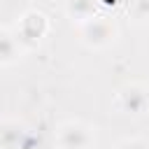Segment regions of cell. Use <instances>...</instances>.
Here are the masks:
<instances>
[{
  "instance_id": "5",
  "label": "cell",
  "mask_w": 149,
  "mask_h": 149,
  "mask_svg": "<svg viewBox=\"0 0 149 149\" xmlns=\"http://www.w3.org/2000/svg\"><path fill=\"white\" fill-rule=\"evenodd\" d=\"M30 133L16 121H0V149H28Z\"/></svg>"
},
{
  "instance_id": "4",
  "label": "cell",
  "mask_w": 149,
  "mask_h": 149,
  "mask_svg": "<svg viewBox=\"0 0 149 149\" xmlns=\"http://www.w3.org/2000/svg\"><path fill=\"white\" fill-rule=\"evenodd\" d=\"M119 107L128 114H142L149 105V95L140 84H128L119 91Z\"/></svg>"
},
{
  "instance_id": "8",
  "label": "cell",
  "mask_w": 149,
  "mask_h": 149,
  "mask_svg": "<svg viewBox=\"0 0 149 149\" xmlns=\"http://www.w3.org/2000/svg\"><path fill=\"white\" fill-rule=\"evenodd\" d=\"M116 149H149V144L140 137H126L116 144Z\"/></svg>"
},
{
  "instance_id": "2",
  "label": "cell",
  "mask_w": 149,
  "mask_h": 149,
  "mask_svg": "<svg viewBox=\"0 0 149 149\" xmlns=\"http://www.w3.org/2000/svg\"><path fill=\"white\" fill-rule=\"evenodd\" d=\"M56 142L61 149H91L93 133L81 121H65L56 133Z\"/></svg>"
},
{
  "instance_id": "6",
  "label": "cell",
  "mask_w": 149,
  "mask_h": 149,
  "mask_svg": "<svg viewBox=\"0 0 149 149\" xmlns=\"http://www.w3.org/2000/svg\"><path fill=\"white\" fill-rule=\"evenodd\" d=\"M21 49H19V40L16 35H12L9 30L0 28V65H9L19 58Z\"/></svg>"
},
{
  "instance_id": "7",
  "label": "cell",
  "mask_w": 149,
  "mask_h": 149,
  "mask_svg": "<svg viewBox=\"0 0 149 149\" xmlns=\"http://www.w3.org/2000/svg\"><path fill=\"white\" fill-rule=\"evenodd\" d=\"M65 12L70 19L84 23L95 16V0H65Z\"/></svg>"
},
{
  "instance_id": "3",
  "label": "cell",
  "mask_w": 149,
  "mask_h": 149,
  "mask_svg": "<svg viewBox=\"0 0 149 149\" xmlns=\"http://www.w3.org/2000/svg\"><path fill=\"white\" fill-rule=\"evenodd\" d=\"M114 35H116V28L102 16H93L81 23V40L88 47H105L114 40Z\"/></svg>"
},
{
  "instance_id": "9",
  "label": "cell",
  "mask_w": 149,
  "mask_h": 149,
  "mask_svg": "<svg viewBox=\"0 0 149 149\" xmlns=\"http://www.w3.org/2000/svg\"><path fill=\"white\" fill-rule=\"evenodd\" d=\"M135 14L147 19L149 16V0H135Z\"/></svg>"
},
{
  "instance_id": "1",
  "label": "cell",
  "mask_w": 149,
  "mask_h": 149,
  "mask_svg": "<svg viewBox=\"0 0 149 149\" xmlns=\"http://www.w3.org/2000/svg\"><path fill=\"white\" fill-rule=\"evenodd\" d=\"M47 28H49L47 16H44L42 12H37V9H30V12H26V14L19 19L16 40H19V44L35 47V44H40V40L47 35Z\"/></svg>"
}]
</instances>
